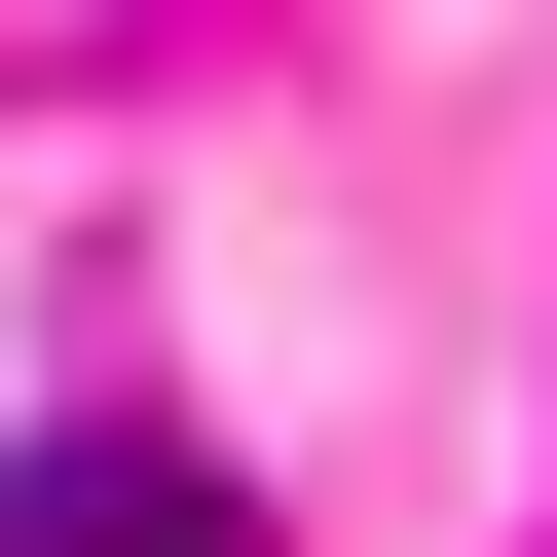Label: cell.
<instances>
[{"label":"cell","instance_id":"1","mask_svg":"<svg viewBox=\"0 0 557 557\" xmlns=\"http://www.w3.org/2000/svg\"><path fill=\"white\" fill-rule=\"evenodd\" d=\"M0 557H260V483L149 446V409H38V446H0Z\"/></svg>","mask_w":557,"mask_h":557}]
</instances>
